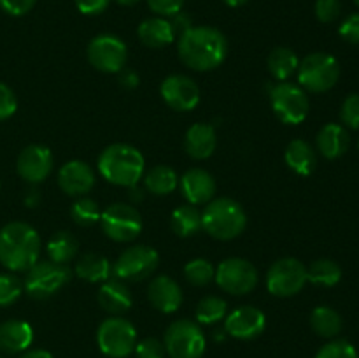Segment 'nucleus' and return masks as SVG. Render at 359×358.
<instances>
[{
    "label": "nucleus",
    "instance_id": "34",
    "mask_svg": "<svg viewBox=\"0 0 359 358\" xmlns=\"http://www.w3.org/2000/svg\"><path fill=\"white\" fill-rule=\"evenodd\" d=\"M226 302L221 297H216V295L203 297L200 304L196 305V321L202 323V325H212V323L221 321L226 316Z\"/></svg>",
    "mask_w": 359,
    "mask_h": 358
},
{
    "label": "nucleus",
    "instance_id": "48",
    "mask_svg": "<svg viewBox=\"0 0 359 358\" xmlns=\"http://www.w3.org/2000/svg\"><path fill=\"white\" fill-rule=\"evenodd\" d=\"M119 72H121L119 74V84H121V86L135 88L137 84H139V76H137L133 70L123 69V70H119Z\"/></svg>",
    "mask_w": 359,
    "mask_h": 358
},
{
    "label": "nucleus",
    "instance_id": "6",
    "mask_svg": "<svg viewBox=\"0 0 359 358\" xmlns=\"http://www.w3.org/2000/svg\"><path fill=\"white\" fill-rule=\"evenodd\" d=\"M72 277V270L63 263L55 262H37L27 270V277L23 281V288L32 298H48L58 293Z\"/></svg>",
    "mask_w": 359,
    "mask_h": 358
},
{
    "label": "nucleus",
    "instance_id": "36",
    "mask_svg": "<svg viewBox=\"0 0 359 358\" xmlns=\"http://www.w3.org/2000/svg\"><path fill=\"white\" fill-rule=\"evenodd\" d=\"M214 274L216 270H214L212 263L205 258H195L186 263L184 267V277L193 286H205L214 279Z\"/></svg>",
    "mask_w": 359,
    "mask_h": 358
},
{
    "label": "nucleus",
    "instance_id": "21",
    "mask_svg": "<svg viewBox=\"0 0 359 358\" xmlns=\"http://www.w3.org/2000/svg\"><path fill=\"white\" fill-rule=\"evenodd\" d=\"M217 137L212 125L195 123L189 126L184 137V150L193 160H205L216 151Z\"/></svg>",
    "mask_w": 359,
    "mask_h": 358
},
{
    "label": "nucleus",
    "instance_id": "32",
    "mask_svg": "<svg viewBox=\"0 0 359 358\" xmlns=\"http://www.w3.org/2000/svg\"><path fill=\"white\" fill-rule=\"evenodd\" d=\"M300 60L297 53L290 48H276L269 55V70L277 81H287L298 70Z\"/></svg>",
    "mask_w": 359,
    "mask_h": 358
},
{
    "label": "nucleus",
    "instance_id": "45",
    "mask_svg": "<svg viewBox=\"0 0 359 358\" xmlns=\"http://www.w3.org/2000/svg\"><path fill=\"white\" fill-rule=\"evenodd\" d=\"M35 2L37 0H0V7L11 16H23L34 9Z\"/></svg>",
    "mask_w": 359,
    "mask_h": 358
},
{
    "label": "nucleus",
    "instance_id": "33",
    "mask_svg": "<svg viewBox=\"0 0 359 358\" xmlns=\"http://www.w3.org/2000/svg\"><path fill=\"white\" fill-rule=\"evenodd\" d=\"M340 279H342V269L339 263L330 258L316 260L307 269V281L318 286H335Z\"/></svg>",
    "mask_w": 359,
    "mask_h": 358
},
{
    "label": "nucleus",
    "instance_id": "5",
    "mask_svg": "<svg viewBox=\"0 0 359 358\" xmlns=\"http://www.w3.org/2000/svg\"><path fill=\"white\" fill-rule=\"evenodd\" d=\"M340 77V65L335 56L328 53H311L298 65L300 86L312 93H325L332 90Z\"/></svg>",
    "mask_w": 359,
    "mask_h": 358
},
{
    "label": "nucleus",
    "instance_id": "38",
    "mask_svg": "<svg viewBox=\"0 0 359 358\" xmlns=\"http://www.w3.org/2000/svg\"><path fill=\"white\" fill-rule=\"evenodd\" d=\"M314 358H359L358 350L346 339H335L325 344Z\"/></svg>",
    "mask_w": 359,
    "mask_h": 358
},
{
    "label": "nucleus",
    "instance_id": "23",
    "mask_svg": "<svg viewBox=\"0 0 359 358\" xmlns=\"http://www.w3.org/2000/svg\"><path fill=\"white\" fill-rule=\"evenodd\" d=\"M316 142H318V150L323 157L328 160H337L349 150L351 137L346 126L339 125V123H328L319 130Z\"/></svg>",
    "mask_w": 359,
    "mask_h": 358
},
{
    "label": "nucleus",
    "instance_id": "28",
    "mask_svg": "<svg viewBox=\"0 0 359 358\" xmlns=\"http://www.w3.org/2000/svg\"><path fill=\"white\" fill-rule=\"evenodd\" d=\"M170 227L179 237H191L202 230V213L191 204L177 207L170 216Z\"/></svg>",
    "mask_w": 359,
    "mask_h": 358
},
{
    "label": "nucleus",
    "instance_id": "24",
    "mask_svg": "<svg viewBox=\"0 0 359 358\" xmlns=\"http://www.w3.org/2000/svg\"><path fill=\"white\" fill-rule=\"evenodd\" d=\"M98 304L111 314H121L132 307V291L121 279H107L98 290Z\"/></svg>",
    "mask_w": 359,
    "mask_h": 358
},
{
    "label": "nucleus",
    "instance_id": "14",
    "mask_svg": "<svg viewBox=\"0 0 359 358\" xmlns=\"http://www.w3.org/2000/svg\"><path fill=\"white\" fill-rule=\"evenodd\" d=\"M126 44L119 37L111 34H102L91 39L88 44V60L100 72L116 74L125 69Z\"/></svg>",
    "mask_w": 359,
    "mask_h": 358
},
{
    "label": "nucleus",
    "instance_id": "31",
    "mask_svg": "<svg viewBox=\"0 0 359 358\" xmlns=\"http://www.w3.org/2000/svg\"><path fill=\"white\" fill-rule=\"evenodd\" d=\"M77 251H79V242L67 230L56 232L48 242V255L51 258V262L55 263L67 265L70 260L76 258Z\"/></svg>",
    "mask_w": 359,
    "mask_h": 358
},
{
    "label": "nucleus",
    "instance_id": "9",
    "mask_svg": "<svg viewBox=\"0 0 359 358\" xmlns=\"http://www.w3.org/2000/svg\"><path fill=\"white\" fill-rule=\"evenodd\" d=\"M270 104L277 118L286 125H298L309 114V98L304 88L287 81L270 88Z\"/></svg>",
    "mask_w": 359,
    "mask_h": 358
},
{
    "label": "nucleus",
    "instance_id": "47",
    "mask_svg": "<svg viewBox=\"0 0 359 358\" xmlns=\"http://www.w3.org/2000/svg\"><path fill=\"white\" fill-rule=\"evenodd\" d=\"M170 25H172V28H174V32H175V35H181L182 32H186L188 30V28H191L193 27V21H191V18H189V14H186V13H177V14H174V16H172V20H170Z\"/></svg>",
    "mask_w": 359,
    "mask_h": 358
},
{
    "label": "nucleus",
    "instance_id": "7",
    "mask_svg": "<svg viewBox=\"0 0 359 358\" xmlns=\"http://www.w3.org/2000/svg\"><path fill=\"white\" fill-rule=\"evenodd\" d=\"M165 351L170 358H202L205 336L191 319H177L165 332Z\"/></svg>",
    "mask_w": 359,
    "mask_h": 358
},
{
    "label": "nucleus",
    "instance_id": "46",
    "mask_svg": "<svg viewBox=\"0 0 359 358\" xmlns=\"http://www.w3.org/2000/svg\"><path fill=\"white\" fill-rule=\"evenodd\" d=\"M74 2H76L79 13L93 16V14L104 13L109 7V4H111V0H74Z\"/></svg>",
    "mask_w": 359,
    "mask_h": 358
},
{
    "label": "nucleus",
    "instance_id": "42",
    "mask_svg": "<svg viewBox=\"0 0 359 358\" xmlns=\"http://www.w3.org/2000/svg\"><path fill=\"white\" fill-rule=\"evenodd\" d=\"M147 6L158 16L172 18L174 14L181 13L184 0H147Z\"/></svg>",
    "mask_w": 359,
    "mask_h": 358
},
{
    "label": "nucleus",
    "instance_id": "8",
    "mask_svg": "<svg viewBox=\"0 0 359 358\" xmlns=\"http://www.w3.org/2000/svg\"><path fill=\"white\" fill-rule=\"evenodd\" d=\"M97 343L105 357L126 358L135 350L137 330L128 319L109 318L98 326Z\"/></svg>",
    "mask_w": 359,
    "mask_h": 358
},
{
    "label": "nucleus",
    "instance_id": "11",
    "mask_svg": "<svg viewBox=\"0 0 359 358\" xmlns=\"http://www.w3.org/2000/svg\"><path fill=\"white\" fill-rule=\"evenodd\" d=\"M307 283V269L297 258H280L272 263L266 272V288L277 297H293L300 293Z\"/></svg>",
    "mask_w": 359,
    "mask_h": 358
},
{
    "label": "nucleus",
    "instance_id": "53",
    "mask_svg": "<svg viewBox=\"0 0 359 358\" xmlns=\"http://www.w3.org/2000/svg\"><path fill=\"white\" fill-rule=\"evenodd\" d=\"M354 4H356V6L359 7V0H354Z\"/></svg>",
    "mask_w": 359,
    "mask_h": 358
},
{
    "label": "nucleus",
    "instance_id": "12",
    "mask_svg": "<svg viewBox=\"0 0 359 358\" xmlns=\"http://www.w3.org/2000/svg\"><path fill=\"white\" fill-rule=\"evenodd\" d=\"M160 255L154 248L137 244L125 249L116 260L112 274L121 281H142L156 270Z\"/></svg>",
    "mask_w": 359,
    "mask_h": 358
},
{
    "label": "nucleus",
    "instance_id": "37",
    "mask_svg": "<svg viewBox=\"0 0 359 358\" xmlns=\"http://www.w3.org/2000/svg\"><path fill=\"white\" fill-rule=\"evenodd\" d=\"M23 293V281L14 274H0V307L14 304Z\"/></svg>",
    "mask_w": 359,
    "mask_h": 358
},
{
    "label": "nucleus",
    "instance_id": "18",
    "mask_svg": "<svg viewBox=\"0 0 359 358\" xmlns=\"http://www.w3.org/2000/svg\"><path fill=\"white\" fill-rule=\"evenodd\" d=\"M58 185L70 197H83L95 186V172L86 161H67L58 172Z\"/></svg>",
    "mask_w": 359,
    "mask_h": 358
},
{
    "label": "nucleus",
    "instance_id": "27",
    "mask_svg": "<svg viewBox=\"0 0 359 358\" xmlns=\"http://www.w3.org/2000/svg\"><path fill=\"white\" fill-rule=\"evenodd\" d=\"M76 274L88 283H105L111 277L112 267L105 256L98 253H84L76 263Z\"/></svg>",
    "mask_w": 359,
    "mask_h": 358
},
{
    "label": "nucleus",
    "instance_id": "26",
    "mask_svg": "<svg viewBox=\"0 0 359 358\" xmlns=\"http://www.w3.org/2000/svg\"><path fill=\"white\" fill-rule=\"evenodd\" d=\"M284 160H286L287 167L297 172V174L311 175L316 171V165H318V154H316L314 147L311 144L297 139L287 144Z\"/></svg>",
    "mask_w": 359,
    "mask_h": 358
},
{
    "label": "nucleus",
    "instance_id": "39",
    "mask_svg": "<svg viewBox=\"0 0 359 358\" xmlns=\"http://www.w3.org/2000/svg\"><path fill=\"white\" fill-rule=\"evenodd\" d=\"M314 13L321 23H333L339 20L342 13V2L340 0H316Z\"/></svg>",
    "mask_w": 359,
    "mask_h": 358
},
{
    "label": "nucleus",
    "instance_id": "10",
    "mask_svg": "<svg viewBox=\"0 0 359 358\" xmlns=\"http://www.w3.org/2000/svg\"><path fill=\"white\" fill-rule=\"evenodd\" d=\"M100 225L104 234L116 242H130L142 232V216L130 204L116 202L102 211Z\"/></svg>",
    "mask_w": 359,
    "mask_h": 358
},
{
    "label": "nucleus",
    "instance_id": "44",
    "mask_svg": "<svg viewBox=\"0 0 359 358\" xmlns=\"http://www.w3.org/2000/svg\"><path fill=\"white\" fill-rule=\"evenodd\" d=\"M339 34L344 41L351 42V44H359V13L351 14L342 21Z\"/></svg>",
    "mask_w": 359,
    "mask_h": 358
},
{
    "label": "nucleus",
    "instance_id": "30",
    "mask_svg": "<svg viewBox=\"0 0 359 358\" xmlns=\"http://www.w3.org/2000/svg\"><path fill=\"white\" fill-rule=\"evenodd\" d=\"M311 326L319 337L332 339L342 330V316L328 305H319L311 314Z\"/></svg>",
    "mask_w": 359,
    "mask_h": 358
},
{
    "label": "nucleus",
    "instance_id": "35",
    "mask_svg": "<svg viewBox=\"0 0 359 358\" xmlns=\"http://www.w3.org/2000/svg\"><path fill=\"white\" fill-rule=\"evenodd\" d=\"M100 207L90 197H79L70 207V216L81 227H91L100 221Z\"/></svg>",
    "mask_w": 359,
    "mask_h": 358
},
{
    "label": "nucleus",
    "instance_id": "4",
    "mask_svg": "<svg viewBox=\"0 0 359 358\" xmlns=\"http://www.w3.org/2000/svg\"><path fill=\"white\" fill-rule=\"evenodd\" d=\"M248 227V214L244 207L233 199L221 197L210 200L202 213V230L217 241H231Z\"/></svg>",
    "mask_w": 359,
    "mask_h": 358
},
{
    "label": "nucleus",
    "instance_id": "50",
    "mask_svg": "<svg viewBox=\"0 0 359 358\" xmlns=\"http://www.w3.org/2000/svg\"><path fill=\"white\" fill-rule=\"evenodd\" d=\"M130 197H132V199H137V200H142V190H140L137 185L130 186Z\"/></svg>",
    "mask_w": 359,
    "mask_h": 358
},
{
    "label": "nucleus",
    "instance_id": "52",
    "mask_svg": "<svg viewBox=\"0 0 359 358\" xmlns=\"http://www.w3.org/2000/svg\"><path fill=\"white\" fill-rule=\"evenodd\" d=\"M116 2L119 4V6H126V7H130V6H135L137 2H140V0H116Z\"/></svg>",
    "mask_w": 359,
    "mask_h": 358
},
{
    "label": "nucleus",
    "instance_id": "3",
    "mask_svg": "<svg viewBox=\"0 0 359 358\" xmlns=\"http://www.w3.org/2000/svg\"><path fill=\"white\" fill-rule=\"evenodd\" d=\"M98 172L109 183L118 186L137 185L144 175L142 153L130 144H111L98 157Z\"/></svg>",
    "mask_w": 359,
    "mask_h": 358
},
{
    "label": "nucleus",
    "instance_id": "51",
    "mask_svg": "<svg viewBox=\"0 0 359 358\" xmlns=\"http://www.w3.org/2000/svg\"><path fill=\"white\" fill-rule=\"evenodd\" d=\"M224 4H226L228 7H241L244 6V4H248L249 0H223Z\"/></svg>",
    "mask_w": 359,
    "mask_h": 358
},
{
    "label": "nucleus",
    "instance_id": "40",
    "mask_svg": "<svg viewBox=\"0 0 359 358\" xmlns=\"http://www.w3.org/2000/svg\"><path fill=\"white\" fill-rule=\"evenodd\" d=\"M340 119L349 128H359V93H351L340 109Z\"/></svg>",
    "mask_w": 359,
    "mask_h": 358
},
{
    "label": "nucleus",
    "instance_id": "2",
    "mask_svg": "<svg viewBox=\"0 0 359 358\" xmlns=\"http://www.w3.org/2000/svg\"><path fill=\"white\" fill-rule=\"evenodd\" d=\"M41 253V237L34 227L11 221L0 230V263L11 272H27Z\"/></svg>",
    "mask_w": 359,
    "mask_h": 358
},
{
    "label": "nucleus",
    "instance_id": "20",
    "mask_svg": "<svg viewBox=\"0 0 359 358\" xmlns=\"http://www.w3.org/2000/svg\"><path fill=\"white\" fill-rule=\"evenodd\" d=\"M147 297L154 309L165 314H172L182 304V290L170 276H158L151 281L147 288Z\"/></svg>",
    "mask_w": 359,
    "mask_h": 358
},
{
    "label": "nucleus",
    "instance_id": "43",
    "mask_svg": "<svg viewBox=\"0 0 359 358\" xmlns=\"http://www.w3.org/2000/svg\"><path fill=\"white\" fill-rule=\"evenodd\" d=\"M18 100L14 91L7 84L0 83V121L11 118L16 112Z\"/></svg>",
    "mask_w": 359,
    "mask_h": 358
},
{
    "label": "nucleus",
    "instance_id": "41",
    "mask_svg": "<svg viewBox=\"0 0 359 358\" xmlns=\"http://www.w3.org/2000/svg\"><path fill=\"white\" fill-rule=\"evenodd\" d=\"M137 358H165V344L158 340L156 337H147L135 344Z\"/></svg>",
    "mask_w": 359,
    "mask_h": 358
},
{
    "label": "nucleus",
    "instance_id": "22",
    "mask_svg": "<svg viewBox=\"0 0 359 358\" xmlns=\"http://www.w3.org/2000/svg\"><path fill=\"white\" fill-rule=\"evenodd\" d=\"M34 340V330L27 321L9 319L0 325V351L7 354L23 353Z\"/></svg>",
    "mask_w": 359,
    "mask_h": 358
},
{
    "label": "nucleus",
    "instance_id": "49",
    "mask_svg": "<svg viewBox=\"0 0 359 358\" xmlns=\"http://www.w3.org/2000/svg\"><path fill=\"white\" fill-rule=\"evenodd\" d=\"M20 358H53V354L46 350H30V351H23Z\"/></svg>",
    "mask_w": 359,
    "mask_h": 358
},
{
    "label": "nucleus",
    "instance_id": "25",
    "mask_svg": "<svg viewBox=\"0 0 359 358\" xmlns=\"http://www.w3.org/2000/svg\"><path fill=\"white\" fill-rule=\"evenodd\" d=\"M137 35L144 46L153 49L165 48V46L172 44V41L175 39V32L172 28L170 20L161 16L144 20L137 28Z\"/></svg>",
    "mask_w": 359,
    "mask_h": 358
},
{
    "label": "nucleus",
    "instance_id": "19",
    "mask_svg": "<svg viewBox=\"0 0 359 358\" xmlns=\"http://www.w3.org/2000/svg\"><path fill=\"white\" fill-rule=\"evenodd\" d=\"M181 192L191 206L209 204L216 195V179L203 168H189L181 178Z\"/></svg>",
    "mask_w": 359,
    "mask_h": 358
},
{
    "label": "nucleus",
    "instance_id": "16",
    "mask_svg": "<svg viewBox=\"0 0 359 358\" xmlns=\"http://www.w3.org/2000/svg\"><path fill=\"white\" fill-rule=\"evenodd\" d=\"M16 171L32 185L46 181L53 171V153L42 144H30L18 157Z\"/></svg>",
    "mask_w": 359,
    "mask_h": 358
},
{
    "label": "nucleus",
    "instance_id": "54",
    "mask_svg": "<svg viewBox=\"0 0 359 358\" xmlns=\"http://www.w3.org/2000/svg\"><path fill=\"white\" fill-rule=\"evenodd\" d=\"M0 358H4V357H0Z\"/></svg>",
    "mask_w": 359,
    "mask_h": 358
},
{
    "label": "nucleus",
    "instance_id": "29",
    "mask_svg": "<svg viewBox=\"0 0 359 358\" xmlns=\"http://www.w3.org/2000/svg\"><path fill=\"white\" fill-rule=\"evenodd\" d=\"M144 185H146L147 192H151L153 195H168L179 185L177 172L168 165H156L144 175Z\"/></svg>",
    "mask_w": 359,
    "mask_h": 358
},
{
    "label": "nucleus",
    "instance_id": "15",
    "mask_svg": "<svg viewBox=\"0 0 359 358\" xmlns=\"http://www.w3.org/2000/svg\"><path fill=\"white\" fill-rule=\"evenodd\" d=\"M161 98L170 109L179 112H188L195 109L200 102V90L195 81L182 74H172L165 77L160 86Z\"/></svg>",
    "mask_w": 359,
    "mask_h": 358
},
{
    "label": "nucleus",
    "instance_id": "13",
    "mask_svg": "<svg viewBox=\"0 0 359 358\" xmlns=\"http://www.w3.org/2000/svg\"><path fill=\"white\" fill-rule=\"evenodd\" d=\"M217 286L231 295H245L258 284V270L245 258H226L217 265L214 274Z\"/></svg>",
    "mask_w": 359,
    "mask_h": 358
},
{
    "label": "nucleus",
    "instance_id": "17",
    "mask_svg": "<svg viewBox=\"0 0 359 358\" xmlns=\"http://www.w3.org/2000/svg\"><path fill=\"white\" fill-rule=\"evenodd\" d=\"M265 312L255 305H244V307L235 309L224 319V330L228 336L241 340H252L259 337L265 330Z\"/></svg>",
    "mask_w": 359,
    "mask_h": 358
},
{
    "label": "nucleus",
    "instance_id": "1",
    "mask_svg": "<svg viewBox=\"0 0 359 358\" xmlns=\"http://www.w3.org/2000/svg\"><path fill=\"white\" fill-rule=\"evenodd\" d=\"M177 53L186 67L198 72L214 70L228 55L223 32L214 27H191L179 35Z\"/></svg>",
    "mask_w": 359,
    "mask_h": 358
}]
</instances>
